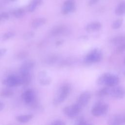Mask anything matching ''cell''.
<instances>
[{
    "mask_svg": "<svg viewBox=\"0 0 125 125\" xmlns=\"http://www.w3.org/2000/svg\"><path fill=\"white\" fill-rule=\"evenodd\" d=\"M38 78L40 83L44 86L49 85L52 82L51 78L48 75L47 72L44 70L39 72Z\"/></svg>",
    "mask_w": 125,
    "mask_h": 125,
    "instance_id": "13",
    "label": "cell"
},
{
    "mask_svg": "<svg viewBox=\"0 0 125 125\" xmlns=\"http://www.w3.org/2000/svg\"><path fill=\"white\" fill-rule=\"evenodd\" d=\"M124 64L125 65V58L124 60Z\"/></svg>",
    "mask_w": 125,
    "mask_h": 125,
    "instance_id": "39",
    "label": "cell"
},
{
    "mask_svg": "<svg viewBox=\"0 0 125 125\" xmlns=\"http://www.w3.org/2000/svg\"><path fill=\"white\" fill-rule=\"evenodd\" d=\"M13 15L16 18H21L23 17L25 14V11L23 8H18L13 11Z\"/></svg>",
    "mask_w": 125,
    "mask_h": 125,
    "instance_id": "24",
    "label": "cell"
},
{
    "mask_svg": "<svg viewBox=\"0 0 125 125\" xmlns=\"http://www.w3.org/2000/svg\"><path fill=\"white\" fill-rule=\"evenodd\" d=\"M102 27L101 22L99 21L91 22L87 24L85 27V30L88 32H92L99 31Z\"/></svg>",
    "mask_w": 125,
    "mask_h": 125,
    "instance_id": "15",
    "label": "cell"
},
{
    "mask_svg": "<svg viewBox=\"0 0 125 125\" xmlns=\"http://www.w3.org/2000/svg\"><path fill=\"white\" fill-rule=\"evenodd\" d=\"M9 18V15L8 13L6 12H2L0 13V24L2 21L8 20Z\"/></svg>",
    "mask_w": 125,
    "mask_h": 125,
    "instance_id": "31",
    "label": "cell"
},
{
    "mask_svg": "<svg viewBox=\"0 0 125 125\" xmlns=\"http://www.w3.org/2000/svg\"><path fill=\"white\" fill-rule=\"evenodd\" d=\"M15 35V33L13 31H9L5 33H4L2 36V40L3 41H6L8 40L11 38H12L13 37H14Z\"/></svg>",
    "mask_w": 125,
    "mask_h": 125,
    "instance_id": "27",
    "label": "cell"
},
{
    "mask_svg": "<svg viewBox=\"0 0 125 125\" xmlns=\"http://www.w3.org/2000/svg\"><path fill=\"white\" fill-rule=\"evenodd\" d=\"M28 56V53L26 51H21L19 52L17 55V58L18 59H23L27 57Z\"/></svg>",
    "mask_w": 125,
    "mask_h": 125,
    "instance_id": "30",
    "label": "cell"
},
{
    "mask_svg": "<svg viewBox=\"0 0 125 125\" xmlns=\"http://www.w3.org/2000/svg\"><path fill=\"white\" fill-rule=\"evenodd\" d=\"M7 49L5 48H0V58L2 57L7 52Z\"/></svg>",
    "mask_w": 125,
    "mask_h": 125,
    "instance_id": "35",
    "label": "cell"
},
{
    "mask_svg": "<svg viewBox=\"0 0 125 125\" xmlns=\"http://www.w3.org/2000/svg\"><path fill=\"white\" fill-rule=\"evenodd\" d=\"M102 59V53L100 50L95 48L89 52L85 57L84 61L87 63L98 62Z\"/></svg>",
    "mask_w": 125,
    "mask_h": 125,
    "instance_id": "3",
    "label": "cell"
},
{
    "mask_svg": "<svg viewBox=\"0 0 125 125\" xmlns=\"http://www.w3.org/2000/svg\"><path fill=\"white\" fill-rule=\"evenodd\" d=\"M36 62L33 60H29L25 61L21 65L20 68V73L30 72L35 66Z\"/></svg>",
    "mask_w": 125,
    "mask_h": 125,
    "instance_id": "14",
    "label": "cell"
},
{
    "mask_svg": "<svg viewBox=\"0 0 125 125\" xmlns=\"http://www.w3.org/2000/svg\"><path fill=\"white\" fill-rule=\"evenodd\" d=\"M69 29L65 25H57L53 28L50 31V34L54 37L59 36L61 35H68L70 34Z\"/></svg>",
    "mask_w": 125,
    "mask_h": 125,
    "instance_id": "7",
    "label": "cell"
},
{
    "mask_svg": "<svg viewBox=\"0 0 125 125\" xmlns=\"http://www.w3.org/2000/svg\"><path fill=\"white\" fill-rule=\"evenodd\" d=\"M51 124L53 125H65V123L62 120L58 119L53 121Z\"/></svg>",
    "mask_w": 125,
    "mask_h": 125,
    "instance_id": "34",
    "label": "cell"
},
{
    "mask_svg": "<svg viewBox=\"0 0 125 125\" xmlns=\"http://www.w3.org/2000/svg\"><path fill=\"white\" fill-rule=\"evenodd\" d=\"M33 118L32 114H25L19 115L16 117V120L17 122L21 123H26L29 122Z\"/></svg>",
    "mask_w": 125,
    "mask_h": 125,
    "instance_id": "18",
    "label": "cell"
},
{
    "mask_svg": "<svg viewBox=\"0 0 125 125\" xmlns=\"http://www.w3.org/2000/svg\"><path fill=\"white\" fill-rule=\"evenodd\" d=\"M82 109H83L76 103L72 105L63 107L62 112L66 116L72 119L78 116Z\"/></svg>",
    "mask_w": 125,
    "mask_h": 125,
    "instance_id": "4",
    "label": "cell"
},
{
    "mask_svg": "<svg viewBox=\"0 0 125 125\" xmlns=\"http://www.w3.org/2000/svg\"><path fill=\"white\" fill-rule=\"evenodd\" d=\"M20 78L22 83V85L26 86L30 83L31 81V75L30 72L20 73Z\"/></svg>",
    "mask_w": 125,
    "mask_h": 125,
    "instance_id": "16",
    "label": "cell"
},
{
    "mask_svg": "<svg viewBox=\"0 0 125 125\" xmlns=\"http://www.w3.org/2000/svg\"><path fill=\"white\" fill-rule=\"evenodd\" d=\"M125 123V116L121 114H115L109 117L107 124L110 125H122Z\"/></svg>",
    "mask_w": 125,
    "mask_h": 125,
    "instance_id": "12",
    "label": "cell"
},
{
    "mask_svg": "<svg viewBox=\"0 0 125 125\" xmlns=\"http://www.w3.org/2000/svg\"><path fill=\"white\" fill-rule=\"evenodd\" d=\"M24 102L32 107L37 105L36 95L34 91L31 89H28L24 91L21 95Z\"/></svg>",
    "mask_w": 125,
    "mask_h": 125,
    "instance_id": "5",
    "label": "cell"
},
{
    "mask_svg": "<svg viewBox=\"0 0 125 125\" xmlns=\"http://www.w3.org/2000/svg\"><path fill=\"white\" fill-rule=\"evenodd\" d=\"M35 35V33L33 31H29L24 33L23 35V38L25 40H28L32 38Z\"/></svg>",
    "mask_w": 125,
    "mask_h": 125,
    "instance_id": "29",
    "label": "cell"
},
{
    "mask_svg": "<svg viewBox=\"0 0 125 125\" xmlns=\"http://www.w3.org/2000/svg\"><path fill=\"white\" fill-rule=\"evenodd\" d=\"M63 43V41L62 40H58L56 42V46H60L61 45H62V43Z\"/></svg>",
    "mask_w": 125,
    "mask_h": 125,
    "instance_id": "37",
    "label": "cell"
},
{
    "mask_svg": "<svg viewBox=\"0 0 125 125\" xmlns=\"http://www.w3.org/2000/svg\"><path fill=\"white\" fill-rule=\"evenodd\" d=\"M116 51L117 53H122L125 51V42L118 45L116 49Z\"/></svg>",
    "mask_w": 125,
    "mask_h": 125,
    "instance_id": "32",
    "label": "cell"
},
{
    "mask_svg": "<svg viewBox=\"0 0 125 125\" xmlns=\"http://www.w3.org/2000/svg\"><path fill=\"white\" fill-rule=\"evenodd\" d=\"M110 42L111 43L116 45H118L122 43L125 42V35H120L116 36L114 38H113L111 41Z\"/></svg>",
    "mask_w": 125,
    "mask_h": 125,
    "instance_id": "21",
    "label": "cell"
},
{
    "mask_svg": "<svg viewBox=\"0 0 125 125\" xmlns=\"http://www.w3.org/2000/svg\"><path fill=\"white\" fill-rule=\"evenodd\" d=\"M108 105L104 103L99 102L96 103L91 109L92 114L95 117L104 115L108 111Z\"/></svg>",
    "mask_w": 125,
    "mask_h": 125,
    "instance_id": "2",
    "label": "cell"
},
{
    "mask_svg": "<svg viewBox=\"0 0 125 125\" xmlns=\"http://www.w3.org/2000/svg\"><path fill=\"white\" fill-rule=\"evenodd\" d=\"M59 59V57L57 55H52L48 57L46 59V63L48 64H52L55 63Z\"/></svg>",
    "mask_w": 125,
    "mask_h": 125,
    "instance_id": "25",
    "label": "cell"
},
{
    "mask_svg": "<svg viewBox=\"0 0 125 125\" xmlns=\"http://www.w3.org/2000/svg\"><path fill=\"white\" fill-rule=\"evenodd\" d=\"M91 98V93L88 91H85L82 93L77 100L76 103L83 109L88 103Z\"/></svg>",
    "mask_w": 125,
    "mask_h": 125,
    "instance_id": "9",
    "label": "cell"
},
{
    "mask_svg": "<svg viewBox=\"0 0 125 125\" xmlns=\"http://www.w3.org/2000/svg\"><path fill=\"white\" fill-rule=\"evenodd\" d=\"M13 91L11 89L8 88L2 89L0 92V96L3 98L10 97L13 95Z\"/></svg>",
    "mask_w": 125,
    "mask_h": 125,
    "instance_id": "23",
    "label": "cell"
},
{
    "mask_svg": "<svg viewBox=\"0 0 125 125\" xmlns=\"http://www.w3.org/2000/svg\"><path fill=\"white\" fill-rule=\"evenodd\" d=\"M109 95L117 99H121L125 97V89L120 86H115L110 88Z\"/></svg>",
    "mask_w": 125,
    "mask_h": 125,
    "instance_id": "8",
    "label": "cell"
},
{
    "mask_svg": "<svg viewBox=\"0 0 125 125\" xmlns=\"http://www.w3.org/2000/svg\"><path fill=\"white\" fill-rule=\"evenodd\" d=\"M4 104L2 102L0 101V111L4 109Z\"/></svg>",
    "mask_w": 125,
    "mask_h": 125,
    "instance_id": "38",
    "label": "cell"
},
{
    "mask_svg": "<svg viewBox=\"0 0 125 125\" xmlns=\"http://www.w3.org/2000/svg\"><path fill=\"white\" fill-rule=\"evenodd\" d=\"M110 87H105L99 90L97 93V96L99 97H104L109 95Z\"/></svg>",
    "mask_w": 125,
    "mask_h": 125,
    "instance_id": "22",
    "label": "cell"
},
{
    "mask_svg": "<svg viewBox=\"0 0 125 125\" xmlns=\"http://www.w3.org/2000/svg\"><path fill=\"white\" fill-rule=\"evenodd\" d=\"M99 0H89L88 1V5L89 6H92L96 3H97Z\"/></svg>",
    "mask_w": 125,
    "mask_h": 125,
    "instance_id": "36",
    "label": "cell"
},
{
    "mask_svg": "<svg viewBox=\"0 0 125 125\" xmlns=\"http://www.w3.org/2000/svg\"><path fill=\"white\" fill-rule=\"evenodd\" d=\"M75 124L78 125H85L89 124V123H88L83 117H79L76 120Z\"/></svg>",
    "mask_w": 125,
    "mask_h": 125,
    "instance_id": "28",
    "label": "cell"
},
{
    "mask_svg": "<svg viewBox=\"0 0 125 125\" xmlns=\"http://www.w3.org/2000/svg\"><path fill=\"white\" fill-rule=\"evenodd\" d=\"M119 82L120 79L118 76L109 73H106L104 85L112 87L117 85Z\"/></svg>",
    "mask_w": 125,
    "mask_h": 125,
    "instance_id": "11",
    "label": "cell"
},
{
    "mask_svg": "<svg viewBox=\"0 0 125 125\" xmlns=\"http://www.w3.org/2000/svg\"><path fill=\"white\" fill-rule=\"evenodd\" d=\"M42 0H33L28 6V11L30 12H34L38 6L42 3Z\"/></svg>",
    "mask_w": 125,
    "mask_h": 125,
    "instance_id": "20",
    "label": "cell"
},
{
    "mask_svg": "<svg viewBox=\"0 0 125 125\" xmlns=\"http://www.w3.org/2000/svg\"><path fill=\"white\" fill-rule=\"evenodd\" d=\"M71 86L68 83L62 85L58 89L53 100L54 105H58L63 102L67 98L71 91Z\"/></svg>",
    "mask_w": 125,
    "mask_h": 125,
    "instance_id": "1",
    "label": "cell"
},
{
    "mask_svg": "<svg viewBox=\"0 0 125 125\" xmlns=\"http://www.w3.org/2000/svg\"><path fill=\"white\" fill-rule=\"evenodd\" d=\"M115 13L117 16L125 15V1H122L118 4L115 8Z\"/></svg>",
    "mask_w": 125,
    "mask_h": 125,
    "instance_id": "19",
    "label": "cell"
},
{
    "mask_svg": "<svg viewBox=\"0 0 125 125\" xmlns=\"http://www.w3.org/2000/svg\"><path fill=\"white\" fill-rule=\"evenodd\" d=\"M47 22L46 19L44 18H38L34 19L31 22V26L33 28H38L43 25L45 24Z\"/></svg>",
    "mask_w": 125,
    "mask_h": 125,
    "instance_id": "17",
    "label": "cell"
},
{
    "mask_svg": "<svg viewBox=\"0 0 125 125\" xmlns=\"http://www.w3.org/2000/svg\"><path fill=\"white\" fill-rule=\"evenodd\" d=\"M75 10V0H66L63 4L62 13L63 15H67L70 13L74 12Z\"/></svg>",
    "mask_w": 125,
    "mask_h": 125,
    "instance_id": "10",
    "label": "cell"
},
{
    "mask_svg": "<svg viewBox=\"0 0 125 125\" xmlns=\"http://www.w3.org/2000/svg\"><path fill=\"white\" fill-rule=\"evenodd\" d=\"M74 61L72 59H67L66 60H63L61 62V65L64 66V65H70L72 64L73 63Z\"/></svg>",
    "mask_w": 125,
    "mask_h": 125,
    "instance_id": "33",
    "label": "cell"
},
{
    "mask_svg": "<svg viewBox=\"0 0 125 125\" xmlns=\"http://www.w3.org/2000/svg\"><path fill=\"white\" fill-rule=\"evenodd\" d=\"M2 83L9 87H16L22 85L20 76L13 75H10L3 79Z\"/></svg>",
    "mask_w": 125,
    "mask_h": 125,
    "instance_id": "6",
    "label": "cell"
},
{
    "mask_svg": "<svg viewBox=\"0 0 125 125\" xmlns=\"http://www.w3.org/2000/svg\"><path fill=\"white\" fill-rule=\"evenodd\" d=\"M123 23V19H118L115 21L112 24V27L114 29H117L121 27L122 24Z\"/></svg>",
    "mask_w": 125,
    "mask_h": 125,
    "instance_id": "26",
    "label": "cell"
},
{
    "mask_svg": "<svg viewBox=\"0 0 125 125\" xmlns=\"http://www.w3.org/2000/svg\"><path fill=\"white\" fill-rule=\"evenodd\" d=\"M10 1H16V0H10Z\"/></svg>",
    "mask_w": 125,
    "mask_h": 125,
    "instance_id": "40",
    "label": "cell"
}]
</instances>
